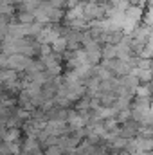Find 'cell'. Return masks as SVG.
Masks as SVG:
<instances>
[{"label":"cell","instance_id":"6da1fadb","mask_svg":"<svg viewBox=\"0 0 153 155\" xmlns=\"http://www.w3.org/2000/svg\"><path fill=\"white\" fill-rule=\"evenodd\" d=\"M34 60L24 56V54H13V56H4L0 54V71L9 69V71H16L18 74H24L29 71V67L33 65Z\"/></svg>","mask_w":153,"mask_h":155},{"label":"cell","instance_id":"7a4b0ae2","mask_svg":"<svg viewBox=\"0 0 153 155\" xmlns=\"http://www.w3.org/2000/svg\"><path fill=\"white\" fill-rule=\"evenodd\" d=\"M130 36L135 40V41L142 43V45H148V43L151 41V33H150V27H148L146 24H141V25H137V27H135V31H133Z\"/></svg>","mask_w":153,"mask_h":155},{"label":"cell","instance_id":"3957f363","mask_svg":"<svg viewBox=\"0 0 153 155\" xmlns=\"http://www.w3.org/2000/svg\"><path fill=\"white\" fill-rule=\"evenodd\" d=\"M119 81H121V85H122L126 90H130V92H133V94H137V88L142 85V83H141V79L137 78V74L122 76V78H119Z\"/></svg>","mask_w":153,"mask_h":155},{"label":"cell","instance_id":"277c9868","mask_svg":"<svg viewBox=\"0 0 153 155\" xmlns=\"http://www.w3.org/2000/svg\"><path fill=\"white\" fill-rule=\"evenodd\" d=\"M101 56H103V61H106V60H115V58H117V45L105 43V45L101 47Z\"/></svg>","mask_w":153,"mask_h":155},{"label":"cell","instance_id":"5b68a950","mask_svg":"<svg viewBox=\"0 0 153 155\" xmlns=\"http://www.w3.org/2000/svg\"><path fill=\"white\" fill-rule=\"evenodd\" d=\"M133 74H137V78L141 79V83H142V85H146V83H150V81H153V69H144V71H135Z\"/></svg>","mask_w":153,"mask_h":155},{"label":"cell","instance_id":"8992f818","mask_svg":"<svg viewBox=\"0 0 153 155\" xmlns=\"http://www.w3.org/2000/svg\"><path fill=\"white\" fill-rule=\"evenodd\" d=\"M45 155H65V150L61 146H49L45 148Z\"/></svg>","mask_w":153,"mask_h":155},{"label":"cell","instance_id":"52a82bcc","mask_svg":"<svg viewBox=\"0 0 153 155\" xmlns=\"http://www.w3.org/2000/svg\"><path fill=\"white\" fill-rule=\"evenodd\" d=\"M146 9H153V0H148V5H146Z\"/></svg>","mask_w":153,"mask_h":155}]
</instances>
